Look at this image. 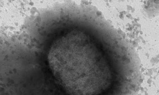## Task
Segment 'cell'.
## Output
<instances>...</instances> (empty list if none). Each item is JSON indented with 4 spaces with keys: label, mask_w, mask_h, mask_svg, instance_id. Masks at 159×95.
<instances>
[{
    "label": "cell",
    "mask_w": 159,
    "mask_h": 95,
    "mask_svg": "<svg viewBox=\"0 0 159 95\" xmlns=\"http://www.w3.org/2000/svg\"><path fill=\"white\" fill-rule=\"evenodd\" d=\"M66 20L49 56L63 89L73 95L127 94L141 68L133 45L97 8L71 12Z\"/></svg>",
    "instance_id": "cell-1"
},
{
    "label": "cell",
    "mask_w": 159,
    "mask_h": 95,
    "mask_svg": "<svg viewBox=\"0 0 159 95\" xmlns=\"http://www.w3.org/2000/svg\"><path fill=\"white\" fill-rule=\"evenodd\" d=\"M143 6L144 13L149 18H154L158 15L159 1H146Z\"/></svg>",
    "instance_id": "cell-2"
}]
</instances>
